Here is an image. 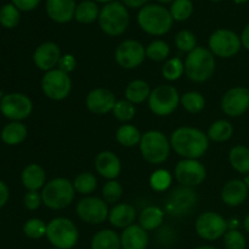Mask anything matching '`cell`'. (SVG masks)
Instances as JSON below:
<instances>
[{
    "label": "cell",
    "mask_w": 249,
    "mask_h": 249,
    "mask_svg": "<svg viewBox=\"0 0 249 249\" xmlns=\"http://www.w3.org/2000/svg\"><path fill=\"white\" fill-rule=\"evenodd\" d=\"M170 146L185 160H197L207 152L209 139L206 134L192 126H181L173 131Z\"/></svg>",
    "instance_id": "cell-1"
},
{
    "label": "cell",
    "mask_w": 249,
    "mask_h": 249,
    "mask_svg": "<svg viewBox=\"0 0 249 249\" xmlns=\"http://www.w3.org/2000/svg\"><path fill=\"white\" fill-rule=\"evenodd\" d=\"M215 58L209 49L196 46L190 51L185 60V74L195 83H203L213 75Z\"/></svg>",
    "instance_id": "cell-2"
},
{
    "label": "cell",
    "mask_w": 249,
    "mask_h": 249,
    "mask_svg": "<svg viewBox=\"0 0 249 249\" xmlns=\"http://www.w3.org/2000/svg\"><path fill=\"white\" fill-rule=\"evenodd\" d=\"M169 10L160 5H145L138 14V23L142 31L152 36H163L173 26Z\"/></svg>",
    "instance_id": "cell-3"
},
{
    "label": "cell",
    "mask_w": 249,
    "mask_h": 249,
    "mask_svg": "<svg viewBox=\"0 0 249 249\" xmlns=\"http://www.w3.org/2000/svg\"><path fill=\"white\" fill-rule=\"evenodd\" d=\"M130 16L123 4L118 1L106 4L99 15V24L102 32L108 36H121L128 28Z\"/></svg>",
    "instance_id": "cell-4"
},
{
    "label": "cell",
    "mask_w": 249,
    "mask_h": 249,
    "mask_svg": "<svg viewBox=\"0 0 249 249\" xmlns=\"http://www.w3.org/2000/svg\"><path fill=\"white\" fill-rule=\"evenodd\" d=\"M75 196L72 182L63 178L53 179L45 184L41 191L43 203L50 209H63L70 206Z\"/></svg>",
    "instance_id": "cell-5"
},
{
    "label": "cell",
    "mask_w": 249,
    "mask_h": 249,
    "mask_svg": "<svg viewBox=\"0 0 249 249\" xmlns=\"http://www.w3.org/2000/svg\"><path fill=\"white\" fill-rule=\"evenodd\" d=\"M140 151L142 157L151 164H160L170 153V141L163 133L157 130H150L141 136Z\"/></svg>",
    "instance_id": "cell-6"
},
{
    "label": "cell",
    "mask_w": 249,
    "mask_h": 249,
    "mask_svg": "<svg viewBox=\"0 0 249 249\" xmlns=\"http://www.w3.org/2000/svg\"><path fill=\"white\" fill-rule=\"evenodd\" d=\"M46 237L55 248L71 249L78 242L77 226L72 220L66 218L53 219L46 228Z\"/></svg>",
    "instance_id": "cell-7"
},
{
    "label": "cell",
    "mask_w": 249,
    "mask_h": 249,
    "mask_svg": "<svg viewBox=\"0 0 249 249\" xmlns=\"http://www.w3.org/2000/svg\"><path fill=\"white\" fill-rule=\"evenodd\" d=\"M180 102V95L174 87L162 84L156 87L148 97V107L151 111L160 117L172 114Z\"/></svg>",
    "instance_id": "cell-8"
},
{
    "label": "cell",
    "mask_w": 249,
    "mask_h": 249,
    "mask_svg": "<svg viewBox=\"0 0 249 249\" xmlns=\"http://www.w3.org/2000/svg\"><path fill=\"white\" fill-rule=\"evenodd\" d=\"M209 50L214 56L230 58L240 51L242 43L241 38L230 29L221 28L214 32L209 38Z\"/></svg>",
    "instance_id": "cell-9"
},
{
    "label": "cell",
    "mask_w": 249,
    "mask_h": 249,
    "mask_svg": "<svg viewBox=\"0 0 249 249\" xmlns=\"http://www.w3.org/2000/svg\"><path fill=\"white\" fill-rule=\"evenodd\" d=\"M41 89L49 99L53 101H61L70 95L72 82L68 74L58 68H53L44 74L41 79Z\"/></svg>",
    "instance_id": "cell-10"
},
{
    "label": "cell",
    "mask_w": 249,
    "mask_h": 249,
    "mask_svg": "<svg viewBox=\"0 0 249 249\" xmlns=\"http://www.w3.org/2000/svg\"><path fill=\"white\" fill-rule=\"evenodd\" d=\"M33 111V104L27 95L19 92L5 95L0 101V112L12 122H21L28 118Z\"/></svg>",
    "instance_id": "cell-11"
},
{
    "label": "cell",
    "mask_w": 249,
    "mask_h": 249,
    "mask_svg": "<svg viewBox=\"0 0 249 249\" xmlns=\"http://www.w3.org/2000/svg\"><path fill=\"white\" fill-rule=\"evenodd\" d=\"M196 231L198 236L207 241H215L228 231V221L218 213L206 212L201 214L196 220Z\"/></svg>",
    "instance_id": "cell-12"
},
{
    "label": "cell",
    "mask_w": 249,
    "mask_h": 249,
    "mask_svg": "<svg viewBox=\"0 0 249 249\" xmlns=\"http://www.w3.org/2000/svg\"><path fill=\"white\" fill-rule=\"evenodd\" d=\"M174 177L181 186L195 187L204 181L207 172L204 165L197 160H182L175 165Z\"/></svg>",
    "instance_id": "cell-13"
},
{
    "label": "cell",
    "mask_w": 249,
    "mask_h": 249,
    "mask_svg": "<svg viewBox=\"0 0 249 249\" xmlns=\"http://www.w3.org/2000/svg\"><path fill=\"white\" fill-rule=\"evenodd\" d=\"M114 57L121 67L133 70L143 62L146 57V49L136 40H124L116 49Z\"/></svg>",
    "instance_id": "cell-14"
},
{
    "label": "cell",
    "mask_w": 249,
    "mask_h": 249,
    "mask_svg": "<svg viewBox=\"0 0 249 249\" xmlns=\"http://www.w3.org/2000/svg\"><path fill=\"white\" fill-rule=\"evenodd\" d=\"M196 202V192L191 187H178L168 197L165 211L175 216L186 215L191 212Z\"/></svg>",
    "instance_id": "cell-15"
},
{
    "label": "cell",
    "mask_w": 249,
    "mask_h": 249,
    "mask_svg": "<svg viewBox=\"0 0 249 249\" xmlns=\"http://www.w3.org/2000/svg\"><path fill=\"white\" fill-rule=\"evenodd\" d=\"M77 214L88 224H101L108 218V207L99 197H87L77 204Z\"/></svg>",
    "instance_id": "cell-16"
},
{
    "label": "cell",
    "mask_w": 249,
    "mask_h": 249,
    "mask_svg": "<svg viewBox=\"0 0 249 249\" xmlns=\"http://www.w3.org/2000/svg\"><path fill=\"white\" fill-rule=\"evenodd\" d=\"M249 108V89L236 87L225 92L221 100V109L230 117H240Z\"/></svg>",
    "instance_id": "cell-17"
},
{
    "label": "cell",
    "mask_w": 249,
    "mask_h": 249,
    "mask_svg": "<svg viewBox=\"0 0 249 249\" xmlns=\"http://www.w3.org/2000/svg\"><path fill=\"white\" fill-rule=\"evenodd\" d=\"M116 102V96L113 92L104 88L91 90L85 100L88 109L95 114H106L113 111Z\"/></svg>",
    "instance_id": "cell-18"
},
{
    "label": "cell",
    "mask_w": 249,
    "mask_h": 249,
    "mask_svg": "<svg viewBox=\"0 0 249 249\" xmlns=\"http://www.w3.org/2000/svg\"><path fill=\"white\" fill-rule=\"evenodd\" d=\"M61 58V50L57 44L53 41H46L39 45L33 53V61L36 67L41 71L53 70L58 65Z\"/></svg>",
    "instance_id": "cell-19"
},
{
    "label": "cell",
    "mask_w": 249,
    "mask_h": 249,
    "mask_svg": "<svg viewBox=\"0 0 249 249\" xmlns=\"http://www.w3.org/2000/svg\"><path fill=\"white\" fill-rule=\"evenodd\" d=\"M46 14L57 23H67L74 18L75 0H46Z\"/></svg>",
    "instance_id": "cell-20"
},
{
    "label": "cell",
    "mask_w": 249,
    "mask_h": 249,
    "mask_svg": "<svg viewBox=\"0 0 249 249\" xmlns=\"http://www.w3.org/2000/svg\"><path fill=\"white\" fill-rule=\"evenodd\" d=\"M95 169L101 177L114 180L121 174V160L111 151H102L95 158Z\"/></svg>",
    "instance_id": "cell-21"
},
{
    "label": "cell",
    "mask_w": 249,
    "mask_h": 249,
    "mask_svg": "<svg viewBox=\"0 0 249 249\" xmlns=\"http://www.w3.org/2000/svg\"><path fill=\"white\" fill-rule=\"evenodd\" d=\"M121 245L123 249H146L148 246V235L140 225L128 226L121 235Z\"/></svg>",
    "instance_id": "cell-22"
},
{
    "label": "cell",
    "mask_w": 249,
    "mask_h": 249,
    "mask_svg": "<svg viewBox=\"0 0 249 249\" xmlns=\"http://www.w3.org/2000/svg\"><path fill=\"white\" fill-rule=\"evenodd\" d=\"M248 187L243 180H231L221 190V199L229 207H237L246 201Z\"/></svg>",
    "instance_id": "cell-23"
},
{
    "label": "cell",
    "mask_w": 249,
    "mask_h": 249,
    "mask_svg": "<svg viewBox=\"0 0 249 249\" xmlns=\"http://www.w3.org/2000/svg\"><path fill=\"white\" fill-rule=\"evenodd\" d=\"M136 218V211L131 204L119 203L109 212V223L118 229H126L133 225Z\"/></svg>",
    "instance_id": "cell-24"
},
{
    "label": "cell",
    "mask_w": 249,
    "mask_h": 249,
    "mask_svg": "<svg viewBox=\"0 0 249 249\" xmlns=\"http://www.w3.org/2000/svg\"><path fill=\"white\" fill-rule=\"evenodd\" d=\"M22 184L28 191H38L45 186V170L39 164H29L22 172Z\"/></svg>",
    "instance_id": "cell-25"
},
{
    "label": "cell",
    "mask_w": 249,
    "mask_h": 249,
    "mask_svg": "<svg viewBox=\"0 0 249 249\" xmlns=\"http://www.w3.org/2000/svg\"><path fill=\"white\" fill-rule=\"evenodd\" d=\"M26 125L21 122H11L6 124L1 131V140L9 146H17L23 142L27 138Z\"/></svg>",
    "instance_id": "cell-26"
},
{
    "label": "cell",
    "mask_w": 249,
    "mask_h": 249,
    "mask_svg": "<svg viewBox=\"0 0 249 249\" xmlns=\"http://www.w3.org/2000/svg\"><path fill=\"white\" fill-rule=\"evenodd\" d=\"M164 220V211L157 206H148L139 215V225L146 231L155 230Z\"/></svg>",
    "instance_id": "cell-27"
},
{
    "label": "cell",
    "mask_w": 249,
    "mask_h": 249,
    "mask_svg": "<svg viewBox=\"0 0 249 249\" xmlns=\"http://www.w3.org/2000/svg\"><path fill=\"white\" fill-rule=\"evenodd\" d=\"M151 88L147 82L142 79H135L128 84L125 89V97L131 104H141L148 100L151 95Z\"/></svg>",
    "instance_id": "cell-28"
},
{
    "label": "cell",
    "mask_w": 249,
    "mask_h": 249,
    "mask_svg": "<svg viewBox=\"0 0 249 249\" xmlns=\"http://www.w3.org/2000/svg\"><path fill=\"white\" fill-rule=\"evenodd\" d=\"M121 237L114 231L101 230L92 237L91 249H121Z\"/></svg>",
    "instance_id": "cell-29"
},
{
    "label": "cell",
    "mask_w": 249,
    "mask_h": 249,
    "mask_svg": "<svg viewBox=\"0 0 249 249\" xmlns=\"http://www.w3.org/2000/svg\"><path fill=\"white\" fill-rule=\"evenodd\" d=\"M229 162L236 172L249 174V148L246 146H235L229 153Z\"/></svg>",
    "instance_id": "cell-30"
},
{
    "label": "cell",
    "mask_w": 249,
    "mask_h": 249,
    "mask_svg": "<svg viewBox=\"0 0 249 249\" xmlns=\"http://www.w3.org/2000/svg\"><path fill=\"white\" fill-rule=\"evenodd\" d=\"M99 15L100 10L97 7L96 2L91 1V0H85V1H82L80 4L77 5L74 18L79 23L89 24L99 19Z\"/></svg>",
    "instance_id": "cell-31"
},
{
    "label": "cell",
    "mask_w": 249,
    "mask_h": 249,
    "mask_svg": "<svg viewBox=\"0 0 249 249\" xmlns=\"http://www.w3.org/2000/svg\"><path fill=\"white\" fill-rule=\"evenodd\" d=\"M232 134L233 128L230 122L225 119H219L209 126L207 136L209 140H213L215 142H224V141H228L232 136Z\"/></svg>",
    "instance_id": "cell-32"
},
{
    "label": "cell",
    "mask_w": 249,
    "mask_h": 249,
    "mask_svg": "<svg viewBox=\"0 0 249 249\" xmlns=\"http://www.w3.org/2000/svg\"><path fill=\"white\" fill-rule=\"evenodd\" d=\"M141 134L138 128H135L131 124H125L118 128L116 133V139L122 146L124 147H134L139 145L141 140Z\"/></svg>",
    "instance_id": "cell-33"
},
{
    "label": "cell",
    "mask_w": 249,
    "mask_h": 249,
    "mask_svg": "<svg viewBox=\"0 0 249 249\" xmlns=\"http://www.w3.org/2000/svg\"><path fill=\"white\" fill-rule=\"evenodd\" d=\"M180 102L190 113H199L206 107V100L203 95L197 91H189L180 96Z\"/></svg>",
    "instance_id": "cell-34"
},
{
    "label": "cell",
    "mask_w": 249,
    "mask_h": 249,
    "mask_svg": "<svg viewBox=\"0 0 249 249\" xmlns=\"http://www.w3.org/2000/svg\"><path fill=\"white\" fill-rule=\"evenodd\" d=\"M74 190L80 195H90L96 190L97 179L91 173H80L73 182Z\"/></svg>",
    "instance_id": "cell-35"
},
{
    "label": "cell",
    "mask_w": 249,
    "mask_h": 249,
    "mask_svg": "<svg viewBox=\"0 0 249 249\" xmlns=\"http://www.w3.org/2000/svg\"><path fill=\"white\" fill-rule=\"evenodd\" d=\"M19 10L14 4H6L0 9V24L5 28H15L19 23Z\"/></svg>",
    "instance_id": "cell-36"
},
{
    "label": "cell",
    "mask_w": 249,
    "mask_h": 249,
    "mask_svg": "<svg viewBox=\"0 0 249 249\" xmlns=\"http://www.w3.org/2000/svg\"><path fill=\"white\" fill-rule=\"evenodd\" d=\"M169 11L175 21H186L194 12V5L191 0H174Z\"/></svg>",
    "instance_id": "cell-37"
},
{
    "label": "cell",
    "mask_w": 249,
    "mask_h": 249,
    "mask_svg": "<svg viewBox=\"0 0 249 249\" xmlns=\"http://www.w3.org/2000/svg\"><path fill=\"white\" fill-rule=\"evenodd\" d=\"M170 53V48L165 41L155 40L146 48V57L150 60L160 62L167 60Z\"/></svg>",
    "instance_id": "cell-38"
},
{
    "label": "cell",
    "mask_w": 249,
    "mask_h": 249,
    "mask_svg": "<svg viewBox=\"0 0 249 249\" xmlns=\"http://www.w3.org/2000/svg\"><path fill=\"white\" fill-rule=\"evenodd\" d=\"M185 72V63L179 57H174L168 60L162 68L163 77L167 80L174 82L178 80Z\"/></svg>",
    "instance_id": "cell-39"
},
{
    "label": "cell",
    "mask_w": 249,
    "mask_h": 249,
    "mask_svg": "<svg viewBox=\"0 0 249 249\" xmlns=\"http://www.w3.org/2000/svg\"><path fill=\"white\" fill-rule=\"evenodd\" d=\"M113 114L118 121L121 122H128L134 118L136 113L135 105L131 104L128 100H119L116 102L113 107Z\"/></svg>",
    "instance_id": "cell-40"
},
{
    "label": "cell",
    "mask_w": 249,
    "mask_h": 249,
    "mask_svg": "<svg viewBox=\"0 0 249 249\" xmlns=\"http://www.w3.org/2000/svg\"><path fill=\"white\" fill-rule=\"evenodd\" d=\"M46 225L40 219H29L23 226V232L27 237L32 240H39L43 236H46Z\"/></svg>",
    "instance_id": "cell-41"
},
{
    "label": "cell",
    "mask_w": 249,
    "mask_h": 249,
    "mask_svg": "<svg viewBox=\"0 0 249 249\" xmlns=\"http://www.w3.org/2000/svg\"><path fill=\"white\" fill-rule=\"evenodd\" d=\"M122 194H123L122 185L116 180H109L102 187V197L107 204L117 203L121 199Z\"/></svg>",
    "instance_id": "cell-42"
},
{
    "label": "cell",
    "mask_w": 249,
    "mask_h": 249,
    "mask_svg": "<svg viewBox=\"0 0 249 249\" xmlns=\"http://www.w3.org/2000/svg\"><path fill=\"white\" fill-rule=\"evenodd\" d=\"M151 187L156 191H165L172 184V175L168 170L158 169L150 178Z\"/></svg>",
    "instance_id": "cell-43"
},
{
    "label": "cell",
    "mask_w": 249,
    "mask_h": 249,
    "mask_svg": "<svg viewBox=\"0 0 249 249\" xmlns=\"http://www.w3.org/2000/svg\"><path fill=\"white\" fill-rule=\"evenodd\" d=\"M175 45L179 50L190 53L196 48V36L192 32L187 31V29L180 31L175 36Z\"/></svg>",
    "instance_id": "cell-44"
},
{
    "label": "cell",
    "mask_w": 249,
    "mask_h": 249,
    "mask_svg": "<svg viewBox=\"0 0 249 249\" xmlns=\"http://www.w3.org/2000/svg\"><path fill=\"white\" fill-rule=\"evenodd\" d=\"M224 246L226 249H246V237L238 230H228L224 235Z\"/></svg>",
    "instance_id": "cell-45"
},
{
    "label": "cell",
    "mask_w": 249,
    "mask_h": 249,
    "mask_svg": "<svg viewBox=\"0 0 249 249\" xmlns=\"http://www.w3.org/2000/svg\"><path fill=\"white\" fill-rule=\"evenodd\" d=\"M23 203L27 209H29V211H36L43 203L41 194H39L38 191H28L26 194V196H24Z\"/></svg>",
    "instance_id": "cell-46"
},
{
    "label": "cell",
    "mask_w": 249,
    "mask_h": 249,
    "mask_svg": "<svg viewBox=\"0 0 249 249\" xmlns=\"http://www.w3.org/2000/svg\"><path fill=\"white\" fill-rule=\"evenodd\" d=\"M57 66H58V70L65 72L66 74H68V73L73 72L74 68L77 67V60H75L74 56L71 55V53H66V55L61 56Z\"/></svg>",
    "instance_id": "cell-47"
},
{
    "label": "cell",
    "mask_w": 249,
    "mask_h": 249,
    "mask_svg": "<svg viewBox=\"0 0 249 249\" xmlns=\"http://www.w3.org/2000/svg\"><path fill=\"white\" fill-rule=\"evenodd\" d=\"M40 0H12V4L21 11H32L39 5Z\"/></svg>",
    "instance_id": "cell-48"
},
{
    "label": "cell",
    "mask_w": 249,
    "mask_h": 249,
    "mask_svg": "<svg viewBox=\"0 0 249 249\" xmlns=\"http://www.w3.org/2000/svg\"><path fill=\"white\" fill-rule=\"evenodd\" d=\"M9 187L6 186V184L4 181L0 180V208L7 203V201H9Z\"/></svg>",
    "instance_id": "cell-49"
},
{
    "label": "cell",
    "mask_w": 249,
    "mask_h": 249,
    "mask_svg": "<svg viewBox=\"0 0 249 249\" xmlns=\"http://www.w3.org/2000/svg\"><path fill=\"white\" fill-rule=\"evenodd\" d=\"M122 1L125 4V6L133 7V9H136V7H143L146 2H148V0H122Z\"/></svg>",
    "instance_id": "cell-50"
},
{
    "label": "cell",
    "mask_w": 249,
    "mask_h": 249,
    "mask_svg": "<svg viewBox=\"0 0 249 249\" xmlns=\"http://www.w3.org/2000/svg\"><path fill=\"white\" fill-rule=\"evenodd\" d=\"M241 43H242L243 48L249 50V23L245 27V29L242 31V34H241Z\"/></svg>",
    "instance_id": "cell-51"
},
{
    "label": "cell",
    "mask_w": 249,
    "mask_h": 249,
    "mask_svg": "<svg viewBox=\"0 0 249 249\" xmlns=\"http://www.w3.org/2000/svg\"><path fill=\"white\" fill-rule=\"evenodd\" d=\"M243 226H245V230L249 233V214L245 218V221H243Z\"/></svg>",
    "instance_id": "cell-52"
},
{
    "label": "cell",
    "mask_w": 249,
    "mask_h": 249,
    "mask_svg": "<svg viewBox=\"0 0 249 249\" xmlns=\"http://www.w3.org/2000/svg\"><path fill=\"white\" fill-rule=\"evenodd\" d=\"M96 2H102V4H109V2H113L114 0H94Z\"/></svg>",
    "instance_id": "cell-53"
},
{
    "label": "cell",
    "mask_w": 249,
    "mask_h": 249,
    "mask_svg": "<svg viewBox=\"0 0 249 249\" xmlns=\"http://www.w3.org/2000/svg\"><path fill=\"white\" fill-rule=\"evenodd\" d=\"M243 181H245V184H246V186L248 187V190H249V174H247L245 177V179H243Z\"/></svg>",
    "instance_id": "cell-54"
},
{
    "label": "cell",
    "mask_w": 249,
    "mask_h": 249,
    "mask_svg": "<svg viewBox=\"0 0 249 249\" xmlns=\"http://www.w3.org/2000/svg\"><path fill=\"white\" fill-rule=\"evenodd\" d=\"M196 249H218V248L212 247V246H201V247H197Z\"/></svg>",
    "instance_id": "cell-55"
},
{
    "label": "cell",
    "mask_w": 249,
    "mask_h": 249,
    "mask_svg": "<svg viewBox=\"0 0 249 249\" xmlns=\"http://www.w3.org/2000/svg\"><path fill=\"white\" fill-rule=\"evenodd\" d=\"M236 4H245V2H248L249 0H233Z\"/></svg>",
    "instance_id": "cell-56"
},
{
    "label": "cell",
    "mask_w": 249,
    "mask_h": 249,
    "mask_svg": "<svg viewBox=\"0 0 249 249\" xmlns=\"http://www.w3.org/2000/svg\"><path fill=\"white\" fill-rule=\"evenodd\" d=\"M160 2H162V4H169V2H173L174 0H158Z\"/></svg>",
    "instance_id": "cell-57"
},
{
    "label": "cell",
    "mask_w": 249,
    "mask_h": 249,
    "mask_svg": "<svg viewBox=\"0 0 249 249\" xmlns=\"http://www.w3.org/2000/svg\"><path fill=\"white\" fill-rule=\"evenodd\" d=\"M211 1H221V0H211Z\"/></svg>",
    "instance_id": "cell-58"
},
{
    "label": "cell",
    "mask_w": 249,
    "mask_h": 249,
    "mask_svg": "<svg viewBox=\"0 0 249 249\" xmlns=\"http://www.w3.org/2000/svg\"><path fill=\"white\" fill-rule=\"evenodd\" d=\"M53 249H60V248H53Z\"/></svg>",
    "instance_id": "cell-59"
}]
</instances>
